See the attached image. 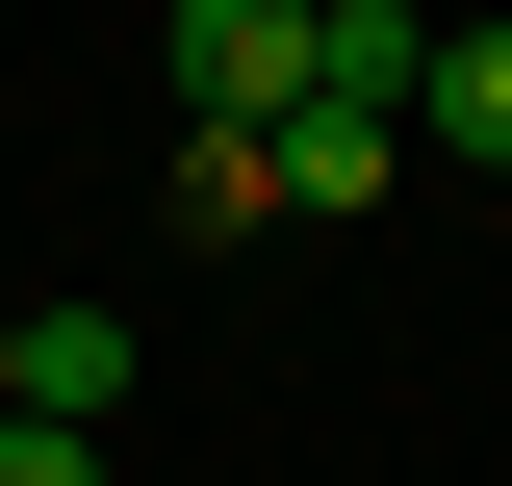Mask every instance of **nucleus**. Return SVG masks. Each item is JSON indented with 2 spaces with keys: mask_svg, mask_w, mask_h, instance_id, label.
I'll return each mask as SVG.
<instances>
[{
  "mask_svg": "<svg viewBox=\"0 0 512 486\" xmlns=\"http://www.w3.org/2000/svg\"><path fill=\"white\" fill-rule=\"evenodd\" d=\"M154 52H180V103H205V128H282V103L333 77V0H180Z\"/></svg>",
  "mask_w": 512,
  "mask_h": 486,
  "instance_id": "f257e3e1",
  "label": "nucleus"
},
{
  "mask_svg": "<svg viewBox=\"0 0 512 486\" xmlns=\"http://www.w3.org/2000/svg\"><path fill=\"white\" fill-rule=\"evenodd\" d=\"M0 410L103 435V410H128V307H0Z\"/></svg>",
  "mask_w": 512,
  "mask_h": 486,
  "instance_id": "f03ea898",
  "label": "nucleus"
},
{
  "mask_svg": "<svg viewBox=\"0 0 512 486\" xmlns=\"http://www.w3.org/2000/svg\"><path fill=\"white\" fill-rule=\"evenodd\" d=\"M384 154H410V103H282V128H256L282 205H384Z\"/></svg>",
  "mask_w": 512,
  "mask_h": 486,
  "instance_id": "7ed1b4c3",
  "label": "nucleus"
},
{
  "mask_svg": "<svg viewBox=\"0 0 512 486\" xmlns=\"http://www.w3.org/2000/svg\"><path fill=\"white\" fill-rule=\"evenodd\" d=\"M410 128H461V154H487V180H512V0H487V26H436V52H410Z\"/></svg>",
  "mask_w": 512,
  "mask_h": 486,
  "instance_id": "20e7f679",
  "label": "nucleus"
},
{
  "mask_svg": "<svg viewBox=\"0 0 512 486\" xmlns=\"http://www.w3.org/2000/svg\"><path fill=\"white\" fill-rule=\"evenodd\" d=\"M0 486H103V435H52V410H0Z\"/></svg>",
  "mask_w": 512,
  "mask_h": 486,
  "instance_id": "39448f33",
  "label": "nucleus"
}]
</instances>
